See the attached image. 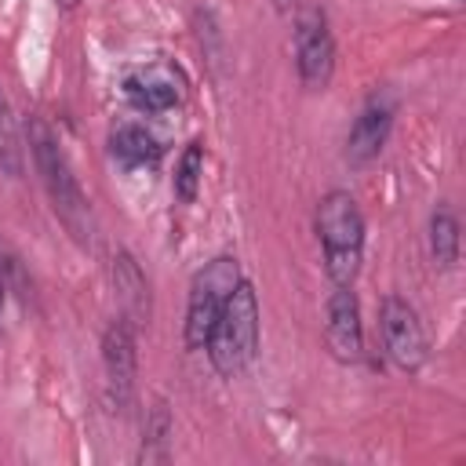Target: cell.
<instances>
[{"instance_id":"cell-1","label":"cell","mask_w":466,"mask_h":466,"mask_svg":"<svg viewBox=\"0 0 466 466\" xmlns=\"http://www.w3.org/2000/svg\"><path fill=\"white\" fill-rule=\"evenodd\" d=\"M29 153L33 164L40 171V182L47 189V200L58 215V222L73 233L76 244H91L95 240V218H91V204L69 167V157L58 142V135L51 131V124L44 116H29Z\"/></svg>"},{"instance_id":"cell-2","label":"cell","mask_w":466,"mask_h":466,"mask_svg":"<svg viewBox=\"0 0 466 466\" xmlns=\"http://www.w3.org/2000/svg\"><path fill=\"white\" fill-rule=\"evenodd\" d=\"M204 350H208L211 368L222 379H237L240 371L251 368V360L258 353V295H255L251 280L240 277V284L226 299Z\"/></svg>"},{"instance_id":"cell-3","label":"cell","mask_w":466,"mask_h":466,"mask_svg":"<svg viewBox=\"0 0 466 466\" xmlns=\"http://www.w3.org/2000/svg\"><path fill=\"white\" fill-rule=\"evenodd\" d=\"M317 237L331 284H353L364 258V215L346 189H331L317 204Z\"/></svg>"},{"instance_id":"cell-4","label":"cell","mask_w":466,"mask_h":466,"mask_svg":"<svg viewBox=\"0 0 466 466\" xmlns=\"http://www.w3.org/2000/svg\"><path fill=\"white\" fill-rule=\"evenodd\" d=\"M240 284V262L233 255H215L204 269H197L193 284H189V299H186V346L189 350H204L226 299L233 295V288Z\"/></svg>"},{"instance_id":"cell-5","label":"cell","mask_w":466,"mask_h":466,"mask_svg":"<svg viewBox=\"0 0 466 466\" xmlns=\"http://www.w3.org/2000/svg\"><path fill=\"white\" fill-rule=\"evenodd\" d=\"M295 69L302 87L324 91L335 73V36L324 7H302L295 18Z\"/></svg>"},{"instance_id":"cell-6","label":"cell","mask_w":466,"mask_h":466,"mask_svg":"<svg viewBox=\"0 0 466 466\" xmlns=\"http://www.w3.org/2000/svg\"><path fill=\"white\" fill-rule=\"evenodd\" d=\"M379 331H382V350L400 371H419L430 357V342L422 331V320L415 306L400 295H386L379 306Z\"/></svg>"},{"instance_id":"cell-7","label":"cell","mask_w":466,"mask_h":466,"mask_svg":"<svg viewBox=\"0 0 466 466\" xmlns=\"http://www.w3.org/2000/svg\"><path fill=\"white\" fill-rule=\"evenodd\" d=\"M324 342L335 360L357 364L364 357V324H360V302L353 284H335L324 306Z\"/></svg>"},{"instance_id":"cell-8","label":"cell","mask_w":466,"mask_h":466,"mask_svg":"<svg viewBox=\"0 0 466 466\" xmlns=\"http://www.w3.org/2000/svg\"><path fill=\"white\" fill-rule=\"evenodd\" d=\"M102 364H106V379H109L116 408H127L131 397H135V371H138L135 324L127 317H116L106 328V335H102Z\"/></svg>"},{"instance_id":"cell-9","label":"cell","mask_w":466,"mask_h":466,"mask_svg":"<svg viewBox=\"0 0 466 466\" xmlns=\"http://www.w3.org/2000/svg\"><path fill=\"white\" fill-rule=\"evenodd\" d=\"M390 127H393V106L386 98H371L357 113V120H353V127L346 135V160L353 167L371 164L382 153V146L390 138Z\"/></svg>"},{"instance_id":"cell-10","label":"cell","mask_w":466,"mask_h":466,"mask_svg":"<svg viewBox=\"0 0 466 466\" xmlns=\"http://www.w3.org/2000/svg\"><path fill=\"white\" fill-rule=\"evenodd\" d=\"M124 98L138 109V113H164L171 106H178L182 91L171 76V69L153 66V69H138L124 80Z\"/></svg>"},{"instance_id":"cell-11","label":"cell","mask_w":466,"mask_h":466,"mask_svg":"<svg viewBox=\"0 0 466 466\" xmlns=\"http://www.w3.org/2000/svg\"><path fill=\"white\" fill-rule=\"evenodd\" d=\"M113 288H116V299L124 306V317L131 324H146L149 320V288H146L138 262L127 251L113 255Z\"/></svg>"},{"instance_id":"cell-12","label":"cell","mask_w":466,"mask_h":466,"mask_svg":"<svg viewBox=\"0 0 466 466\" xmlns=\"http://www.w3.org/2000/svg\"><path fill=\"white\" fill-rule=\"evenodd\" d=\"M109 149L124 167H153L164 153V146L138 124H124L109 135Z\"/></svg>"},{"instance_id":"cell-13","label":"cell","mask_w":466,"mask_h":466,"mask_svg":"<svg viewBox=\"0 0 466 466\" xmlns=\"http://www.w3.org/2000/svg\"><path fill=\"white\" fill-rule=\"evenodd\" d=\"M171 411L167 400H153V408L146 411V426H142V448H138V462H167L171 459Z\"/></svg>"},{"instance_id":"cell-14","label":"cell","mask_w":466,"mask_h":466,"mask_svg":"<svg viewBox=\"0 0 466 466\" xmlns=\"http://www.w3.org/2000/svg\"><path fill=\"white\" fill-rule=\"evenodd\" d=\"M430 255L441 269H451L459 262V218L448 204L433 208L430 215Z\"/></svg>"},{"instance_id":"cell-15","label":"cell","mask_w":466,"mask_h":466,"mask_svg":"<svg viewBox=\"0 0 466 466\" xmlns=\"http://www.w3.org/2000/svg\"><path fill=\"white\" fill-rule=\"evenodd\" d=\"M0 171L11 178H22V171H25V146H22L15 113H11V102L4 91H0Z\"/></svg>"},{"instance_id":"cell-16","label":"cell","mask_w":466,"mask_h":466,"mask_svg":"<svg viewBox=\"0 0 466 466\" xmlns=\"http://www.w3.org/2000/svg\"><path fill=\"white\" fill-rule=\"evenodd\" d=\"M200 175H204V146L200 142H189L178 157V167H175V197L182 204H193L197 193H200Z\"/></svg>"},{"instance_id":"cell-17","label":"cell","mask_w":466,"mask_h":466,"mask_svg":"<svg viewBox=\"0 0 466 466\" xmlns=\"http://www.w3.org/2000/svg\"><path fill=\"white\" fill-rule=\"evenodd\" d=\"M4 302H7V277H4V269H0V313H4Z\"/></svg>"},{"instance_id":"cell-18","label":"cell","mask_w":466,"mask_h":466,"mask_svg":"<svg viewBox=\"0 0 466 466\" xmlns=\"http://www.w3.org/2000/svg\"><path fill=\"white\" fill-rule=\"evenodd\" d=\"M273 7L277 11H291V7H299V0H273Z\"/></svg>"},{"instance_id":"cell-19","label":"cell","mask_w":466,"mask_h":466,"mask_svg":"<svg viewBox=\"0 0 466 466\" xmlns=\"http://www.w3.org/2000/svg\"><path fill=\"white\" fill-rule=\"evenodd\" d=\"M58 4H62V7H76L80 0H58Z\"/></svg>"}]
</instances>
